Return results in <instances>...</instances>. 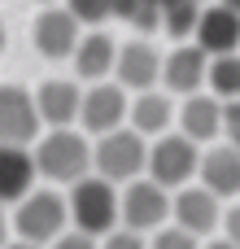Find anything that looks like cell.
Instances as JSON below:
<instances>
[{"instance_id": "obj_1", "label": "cell", "mask_w": 240, "mask_h": 249, "mask_svg": "<svg viewBox=\"0 0 240 249\" xmlns=\"http://www.w3.org/2000/svg\"><path fill=\"white\" fill-rule=\"evenodd\" d=\"M31 158H35V175H44L52 184H74V179L92 175V144L74 127H52L48 136H39Z\"/></svg>"}, {"instance_id": "obj_2", "label": "cell", "mask_w": 240, "mask_h": 249, "mask_svg": "<svg viewBox=\"0 0 240 249\" xmlns=\"http://www.w3.org/2000/svg\"><path fill=\"white\" fill-rule=\"evenodd\" d=\"M66 214L74 223V232H87V236H105L118 228V188L109 179H101L96 171L74 179L70 184V197H66Z\"/></svg>"}, {"instance_id": "obj_3", "label": "cell", "mask_w": 240, "mask_h": 249, "mask_svg": "<svg viewBox=\"0 0 240 249\" xmlns=\"http://www.w3.org/2000/svg\"><path fill=\"white\" fill-rule=\"evenodd\" d=\"M144 162H149V140L131 127H114V131L96 136V144H92V171L109 184L140 179Z\"/></svg>"}, {"instance_id": "obj_4", "label": "cell", "mask_w": 240, "mask_h": 249, "mask_svg": "<svg viewBox=\"0 0 240 249\" xmlns=\"http://www.w3.org/2000/svg\"><path fill=\"white\" fill-rule=\"evenodd\" d=\"M70 214H66V197L52 193V188H31L22 201H17V214H13V232L31 245H52L61 232H66Z\"/></svg>"}, {"instance_id": "obj_5", "label": "cell", "mask_w": 240, "mask_h": 249, "mask_svg": "<svg viewBox=\"0 0 240 249\" xmlns=\"http://www.w3.org/2000/svg\"><path fill=\"white\" fill-rule=\"evenodd\" d=\"M197 162H201V144H197V140H188L184 131H179V136H166V131H162V136L149 144V162H144V171H149L153 184H162V188L171 193V188L192 184Z\"/></svg>"}, {"instance_id": "obj_6", "label": "cell", "mask_w": 240, "mask_h": 249, "mask_svg": "<svg viewBox=\"0 0 240 249\" xmlns=\"http://www.w3.org/2000/svg\"><path fill=\"white\" fill-rule=\"evenodd\" d=\"M166 219H171V193L144 175L127 179V188L118 193V223L144 236V232H157Z\"/></svg>"}, {"instance_id": "obj_7", "label": "cell", "mask_w": 240, "mask_h": 249, "mask_svg": "<svg viewBox=\"0 0 240 249\" xmlns=\"http://www.w3.org/2000/svg\"><path fill=\"white\" fill-rule=\"evenodd\" d=\"M192 44L206 53V57H223V53H240V13L232 4L214 0V4H201L197 13V26H192Z\"/></svg>"}, {"instance_id": "obj_8", "label": "cell", "mask_w": 240, "mask_h": 249, "mask_svg": "<svg viewBox=\"0 0 240 249\" xmlns=\"http://www.w3.org/2000/svg\"><path fill=\"white\" fill-rule=\"evenodd\" d=\"M127 88L122 83H92L87 92H83V101H79V123H83V131H92V136H105V131H114V127H122L127 123Z\"/></svg>"}, {"instance_id": "obj_9", "label": "cell", "mask_w": 240, "mask_h": 249, "mask_svg": "<svg viewBox=\"0 0 240 249\" xmlns=\"http://www.w3.org/2000/svg\"><path fill=\"white\" fill-rule=\"evenodd\" d=\"M39 136L35 96L17 83H0V144H31Z\"/></svg>"}, {"instance_id": "obj_10", "label": "cell", "mask_w": 240, "mask_h": 249, "mask_svg": "<svg viewBox=\"0 0 240 249\" xmlns=\"http://www.w3.org/2000/svg\"><path fill=\"white\" fill-rule=\"evenodd\" d=\"M171 214H175V228H184V232H192L197 241L201 236H210L219 223H223V210H219V197L210 193V188H192V184H184V188H175V197H171Z\"/></svg>"}, {"instance_id": "obj_11", "label": "cell", "mask_w": 240, "mask_h": 249, "mask_svg": "<svg viewBox=\"0 0 240 249\" xmlns=\"http://www.w3.org/2000/svg\"><path fill=\"white\" fill-rule=\"evenodd\" d=\"M114 74L127 92H149L162 83V53L149 44V39H131V44H118V57H114Z\"/></svg>"}, {"instance_id": "obj_12", "label": "cell", "mask_w": 240, "mask_h": 249, "mask_svg": "<svg viewBox=\"0 0 240 249\" xmlns=\"http://www.w3.org/2000/svg\"><path fill=\"white\" fill-rule=\"evenodd\" d=\"M79 18L70 13V9H61V4H48L39 18H35V26H31V39H35V48L48 57V61H61V57H70L74 53V44H79Z\"/></svg>"}, {"instance_id": "obj_13", "label": "cell", "mask_w": 240, "mask_h": 249, "mask_svg": "<svg viewBox=\"0 0 240 249\" xmlns=\"http://www.w3.org/2000/svg\"><path fill=\"white\" fill-rule=\"evenodd\" d=\"M206 66H210V57H206L197 44L171 48V53L162 57V83H166V92H175V96L201 92V88H206Z\"/></svg>"}, {"instance_id": "obj_14", "label": "cell", "mask_w": 240, "mask_h": 249, "mask_svg": "<svg viewBox=\"0 0 240 249\" xmlns=\"http://www.w3.org/2000/svg\"><path fill=\"white\" fill-rule=\"evenodd\" d=\"M179 131L197 144H214L223 136V101L214 92H192L184 96V109H179Z\"/></svg>"}, {"instance_id": "obj_15", "label": "cell", "mask_w": 240, "mask_h": 249, "mask_svg": "<svg viewBox=\"0 0 240 249\" xmlns=\"http://www.w3.org/2000/svg\"><path fill=\"white\" fill-rule=\"evenodd\" d=\"M197 175H201V188H210L219 201L223 197H236L240 193V149H232L227 140L223 144H210L197 162Z\"/></svg>"}, {"instance_id": "obj_16", "label": "cell", "mask_w": 240, "mask_h": 249, "mask_svg": "<svg viewBox=\"0 0 240 249\" xmlns=\"http://www.w3.org/2000/svg\"><path fill=\"white\" fill-rule=\"evenodd\" d=\"M79 101H83V88L70 83V79H48V83H39V92H35L39 123H48V127H70V123H79Z\"/></svg>"}, {"instance_id": "obj_17", "label": "cell", "mask_w": 240, "mask_h": 249, "mask_svg": "<svg viewBox=\"0 0 240 249\" xmlns=\"http://www.w3.org/2000/svg\"><path fill=\"white\" fill-rule=\"evenodd\" d=\"M35 188V158L26 144H0V206H17Z\"/></svg>"}, {"instance_id": "obj_18", "label": "cell", "mask_w": 240, "mask_h": 249, "mask_svg": "<svg viewBox=\"0 0 240 249\" xmlns=\"http://www.w3.org/2000/svg\"><path fill=\"white\" fill-rule=\"evenodd\" d=\"M74 70H79V79H87V83H101L105 74H114V57H118V44H114V35H105V31H87V35H79V44H74Z\"/></svg>"}, {"instance_id": "obj_19", "label": "cell", "mask_w": 240, "mask_h": 249, "mask_svg": "<svg viewBox=\"0 0 240 249\" xmlns=\"http://www.w3.org/2000/svg\"><path fill=\"white\" fill-rule=\"evenodd\" d=\"M127 118H131V131H140V136L149 140V136H162V131L171 127L175 105H171L166 92L149 88V92H136V101L127 105Z\"/></svg>"}, {"instance_id": "obj_20", "label": "cell", "mask_w": 240, "mask_h": 249, "mask_svg": "<svg viewBox=\"0 0 240 249\" xmlns=\"http://www.w3.org/2000/svg\"><path fill=\"white\" fill-rule=\"evenodd\" d=\"M197 13H201V0H162L157 4V26L171 39H192Z\"/></svg>"}, {"instance_id": "obj_21", "label": "cell", "mask_w": 240, "mask_h": 249, "mask_svg": "<svg viewBox=\"0 0 240 249\" xmlns=\"http://www.w3.org/2000/svg\"><path fill=\"white\" fill-rule=\"evenodd\" d=\"M206 83L219 101H240V53H223V57H210L206 66Z\"/></svg>"}, {"instance_id": "obj_22", "label": "cell", "mask_w": 240, "mask_h": 249, "mask_svg": "<svg viewBox=\"0 0 240 249\" xmlns=\"http://www.w3.org/2000/svg\"><path fill=\"white\" fill-rule=\"evenodd\" d=\"M109 18L149 35V31H157V0H109Z\"/></svg>"}, {"instance_id": "obj_23", "label": "cell", "mask_w": 240, "mask_h": 249, "mask_svg": "<svg viewBox=\"0 0 240 249\" xmlns=\"http://www.w3.org/2000/svg\"><path fill=\"white\" fill-rule=\"evenodd\" d=\"M66 9L79 18V26H101L109 18V0H66Z\"/></svg>"}, {"instance_id": "obj_24", "label": "cell", "mask_w": 240, "mask_h": 249, "mask_svg": "<svg viewBox=\"0 0 240 249\" xmlns=\"http://www.w3.org/2000/svg\"><path fill=\"white\" fill-rule=\"evenodd\" d=\"M149 249H201V245H197L192 232H184V228H166V223H162V228L153 232Z\"/></svg>"}, {"instance_id": "obj_25", "label": "cell", "mask_w": 240, "mask_h": 249, "mask_svg": "<svg viewBox=\"0 0 240 249\" xmlns=\"http://www.w3.org/2000/svg\"><path fill=\"white\" fill-rule=\"evenodd\" d=\"M96 249H149V241L140 232H131V228H114V232H105V241Z\"/></svg>"}, {"instance_id": "obj_26", "label": "cell", "mask_w": 240, "mask_h": 249, "mask_svg": "<svg viewBox=\"0 0 240 249\" xmlns=\"http://www.w3.org/2000/svg\"><path fill=\"white\" fill-rule=\"evenodd\" d=\"M223 136L232 149H240V101H223Z\"/></svg>"}, {"instance_id": "obj_27", "label": "cell", "mask_w": 240, "mask_h": 249, "mask_svg": "<svg viewBox=\"0 0 240 249\" xmlns=\"http://www.w3.org/2000/svg\"><path fill=\"white\" fill-rule=\"evenodd\" d=\"M52 249H96V236H87V232H61Z\"/></svg>"}, {"instance_id": "obj_28", "label": "cell", "mask_w": 240, "mask_h": 249, "mask_svg": "<svg viewBox=\"0 0 240 249\" xmlns=\"http://www.w3.org/2000/svg\"><path fill=\"white\" fill-rule=\"evenodd\" d=\"M223 228H227V241L240 245V206H232V210L223 214Z\"/></svg>"}, {"instance_id": "obj_29", "label": "cell", "mask_w": 240, "mask_h": 249, "mask_svg": "<svg viewBox=\"0 0 240 249\" xmlns=\"http://www.w3.org/2000/svg\"><path fill=\"white\" fill-rule=\"evenodd\" d=\"M9 241V214H4V206H0V245Z\"/></svg>"}, {"instance_id": "obj_30", "label": "cell", "mask_w": 240, "mask_h": 249, "mask_svg": "<svg viewBox=\"0 0 240 249\" xmlns=\"http://www.w3.org/2000/svg\"><path fill=\"white\" fill-rule=\"evenodd\" d=\"M0 249H44V245H31V241H4Z\"/></svg>"}, {"instance_id": "obj_31", "label": "cell", "mask_w": 240, "mask_h": 249, "mask_svg": "<svg viewBox=\"0 0 240 249\" xmlns=\"http://www.w3.org/2000/svg\"><path fill=\"white\" fill-rule=\"evenodd\" d=\"M206 249H240V245H232V241H210Z\"/></svg>"}, {"instance_id": "obj_32", "label": "cell", "mask_w": 240, "mask_h": 249, "mask_svg": "<svg viewBox=\"0 0 240 249\" xmlns=\"http://www.w3.org/2000/svg\"><path fill=\"white\" fill-rule=\"evenodd\" d=\"M4 39H9V35H4V22H0V53H4Z\"/></svg>"}, {"instance_id": "obj_33", "label": "cell", "mask_w": 240, "mask_h": 249, "mask_svg": "<svg viewBox=\"0 0 240 249\" xmlns=\"http://www.w3.org/2000/svg\"><path fill=\"white\" fill-rule=\"evenodd\" d=\"M223 4H232V9H236V13H240V0H223Z\"/></svg>"}, {"instance_id": "obj_34", "label": "cell", "mask_w": 240, "mask_h": 249, "mask_svg": "<svg viewBox=\"0 0 240 249\" xmlns=\"http://www.w3.org/2000/svg\"><path fill=\"white\" fill-rule=\"evenodd\" d=\"M39 4H57V0H39Z\"/></svg>"}]
</instances>
